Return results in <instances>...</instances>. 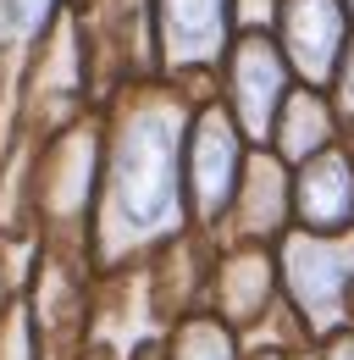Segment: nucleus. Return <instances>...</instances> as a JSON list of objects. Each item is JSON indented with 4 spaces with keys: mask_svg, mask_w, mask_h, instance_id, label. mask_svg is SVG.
Segmentation results:
<instances>
[{
    "mask_svg": "<svg viewBox=\"0 0 354 360\" xmlns=\"http://www.w3.org/2000/svg\"><path fill=\"white\" fill-rule=\"evenodd\" d=\"M199 100L183 84H133L117 94L111 128H105V167L88 217V250L100 266H117L128 255H150L177 244L188 217V122Z\"/></svg>",
    "mask_w": 354,
    "mask_h": 360,
    "instance_id": "obj_1",
    "label": "nucleus"
},
{
    "mask_svg": "<svg viewBox=\"0 0 354 360\" xmlns=\"http://www.w3.org/2000/svg\"><path fill=\"white\" fill-rule=\"evenodd\" d=\"M277 277L282 300L299 316V333L310 344L349 327V300H354V227L349 233H305L288 227L277 244Z\"/></svg>",
    "mask_w": 354,
    "mask_h": 360,
    "instance_id": "obj_2",
    "label": "nucleus"
},
{
    "mask_svg": "<svg viewBox=\"0 0 354 360\" xmlns=\"http://www.w3.org/2000/svg\"><path fill=\"white\" fill-rule=\"evenodd\" d=\"M244 161H249V139L238 134L232 111L205 100L188 122V155H183V172H188V217L194 227H221L232 211V194L244 178Z\"/></svg>",
    "mask_w": 354,
    "mask_h": 360,
    "instance_id": "obj_3",
    "label": "nucleus"
},
{
    "mask_svg": "<svg viewBox=\"0 0 354 360\" xmlns=\"http://www.w3.org/2000/svg\"><path fill=\"white\" fill-rule=\"evenodd\" d=\"M221 89H227V111L238 122V134L249 144H266L271 128H277V111L294 89V67L277 45V34L266 28H244L232 45H227V61H221Z\"/></svg>",
    "mask_w": 354,
    "mask_h": 360,
    "instance_id": "obj_4",
    "label": "nucleus"
},
{
    "mask_svg": "<svg viewBox=\"0 0 354 360\" xmlns=\"http://www.w3.org/2000/svg\"><path fill=\"white\" fill-rule=\"evenodd\" d=\"M155 50L166 78H216L227 45L238 39V6L232 0H150Z\"/></svg>",
    "mask_w": 354,
    "mask_h": 360,
    "instance_id": "obj_5",
    "label": "nucleus"
},
{
    "mask_svg": "<svg viewBox=\"0 0 354 360\" xmlns=\"http://www.w3.org/2000/svg\"><path fill=\"white\" fill-rule=\"evenodd\" d=\"M100 161H105V134L100 128H67L44 144L39 155V183H34V205L55 227H78L94 217V194H100Z\"/></svg>",
    "mask_w": 354,
    "mask_h": 360,
    "instance_id": "obj_6",
    "label": "nucleus"
},
{
    "mask_svg": "<svg viewBox=\"0 0 354 360\" xmlns=\"http://www.w3.org/2000/svg\"><path fill=\"white\" fill-rule=\"evenodd\" d=\"M349 34H354V17L343 0H282L277 6V45L288 56L294 78L310 89L332 84Z\"/></svg>",
    "mask_w": 354,
    "mask_h": 360,
    "instance_id": "obj_7",
    "label": "nucleus"
},
{
    "mask_svg": "<svg viewBox=\"0 0 354 360\" xmlns=\"http://www.w3.org/2000/svg\"><path fill=\"white\" fill-rule=\"evenodd\" d=\"M211 311L232 327V333H255L261 316L277 305L282 277H277V250L271 244H232L211 261Z\"/></svg>",
    "mask_w": 354,
    "mask_h": 360,
    "instance_id": "obj_8",
    "label": "nucleus"
},
{
    "mask_svg": "<svg viewBox=\"0 0 354 360\" xmlns=\"http://www.w3.org/2000/svg\"><path fill=\"white\" fill-rule=\"evenodd\" d=\"M294 222V178H288V161L266 144H249V161H244V178L232 194V211H227V233L238 244H271L282 238Z\"/></svg>",
    "mask_w": 354,
    "mask_h": 360,
    "instance_id": "obj_9",
    "label": "nucleus"
},
{
    "mask_svg": "<svg viewBox=\"0 0 354 360\" xmlns=\"http://www.w3.org/2000/svg\"><path fill=\"white\" fill-rule=\"evenodd\" d=\"M294 222L305 233H349L354 227V150L332 144L294 172Z\"/></svg>",
    "mask_w": 354,
    "mask_h": 360,
    "instance_id": "obj_10",
    "label": "nucleus"
},
{
    "mask_svg": "<svg viewBox=\"0 0 354 360\" xmlns=\"http://www.w3.org/2000/svg\"><path fill=\"white\" fill-rule=\"evenodd\" d=\"M338 144V111H332V94L294 84L282 111H277V128H271V150L288 161V167H305L310 155L332 150Z\"/></svg>",
    "mask_w": 354,
    "mask_h": 360,
    "instance_id": "obj_11",
    "label": "nucleus"
},
{
    "mask_svg": "<svg viewBox=\"0 0 354 360\" xmlns=\"http://www.w3.org/2000/svg\"><path fill=\"white\" fill-rule=\"evenodd\" d=\"M166 360H244V344L216 311H188L172 321Z\"/></svg>",
    "mask_w": 354,
    "mask_h": 360,
    "instance_id": "obj_12",
    "label": "nucleus"
},
{
    "mask_svg": "<svg viewBox=\"0 0 354 360\" xmlns=\"http://www.w3.org/2000/svg\"><path fill=\"white\" fill-rule=\"evenodd\" d=\"M0 360H39L34 321H28L22 305H6V311H0Z\"/></svg>",
    "mask_w": 354,
    "mask_h": 360,
    "instance_id": "obj_13",
    "label": "nucleus"
},
{
    "mask_svg": "<svg viewBox=\"0 0 354 360\" xmlns=\"http://www.w3.org/2000/svg\"><path fill=\"white\" fill-rule=\"evenodd\" d=\"M332 111H338V122L354 128V34L338 56V72H332Z\"/></svg>",
    "mask_w": 354,
    "mask_h": 360,
    "instance_id": "obj_14",
    "label": "nucleus"
},
{
    "mask_svg": "<svg viewBox=\"0 0 354 360\" xmlns=\"http://www.w3.org/2000/svg\"><path fill=\"white\" fill-rule=\"evenodd\" d=\"M55 6H61V0H6V17H11L17 34H39Z\"/></svg>",
    "mask_w": 354,
    "mask_h": 360,
    "instance_id": "obj_15",
    "label": "nucleus"
},
{
    "mask_svg": "<svg viewBox=\"0 0 354 360\" xmlns=\"http://www.w3.org/2000/svg\"><path fill=\"white\" fill-rule=\"evenodd\" d=\"M232 6H238V34H244V28H271L282 0H232Z\"/></svg>",
    "mask_w": 354,
    "mask_h": 360,
    "instance_id": "obj_16",
    "label": "nucleus"
},
{
    "mask_svg": "<svg viewBox=\"0 0 354 360\" xmlns=\"http://www.w3.org/2000/svg\"><path fill=\"white\" fill-rule=\"evenodd\" d=\"M310 360H354V327H338V333L315 338V355Z\"/></svg>",
    "mask_w": 354,
    "mask_h": 360,
    "instance_id": "obj_17",
    "label": "nucleus"
},
{
    "mask_svg": "<svg viewBox=\"0 0 354 360\" xmlns=\"http://www.w3.org/2000/svg\"><path fill=\"white\" fill-rule=\"evenodd\" d=\"M128 360H166V349H138V355H128Z\"/></svg>",
    "mask_w": 354,
    "mask_h": 360,
    "instance_id": "obj_18",
    "label": "nucleus"
},
{
    "mask_svg": "<svg viewBox=\"0 0 354 360\" xmlns=\"http://www.w3.org/2000/svg\"><path fill=\"white\" fill-rule=\"evenodd\" d=\"M343 6H349V17H354V0H343Z\"/></svg>",
    "mask_w": 354,
    "mask_h": 360,
    "instance_id": "obj_19",
    "label": "nucleus"
}]
</instances>
